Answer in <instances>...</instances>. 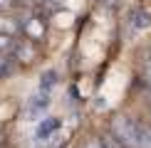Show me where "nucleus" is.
I'll return each mask as SVG.
<instances>
[{"label": "nucleus", "instance_id": "nucleus-1", "mask_svg": "<svg viewBox=\"0 0 151 148\" xmlns=\"http://www.w3.org/2000/svg\"><path fill=\"white\" fill-rule=\"evenodd\" d=\"M57 86V72L55 69H47L45 74L40 77V84L37 89L30 94L27 104H25V114L30 119H37V116L45 114V109L50 106V99H52V89Z\"/></svg>", "mask_w": 151, "mask_h": 148}, {"label": "nucleus", "instance_id": "nucleus-2", "mask_svg": "<svg viewBox=\"0 0 151 148\" xmlns=\"http://www.w3.org/2000/svg\"><path fill=\"white\" fill-rule=\"evenodd\" d=\"M141 126L144 123L129 119V116H114V121H111V136H116L127 148H139Z\"/></svg>", "mask_w": 151, "mask_h": 148}, {"label": "nucleus", "instance_id": "nucleus-3", "mask_svg": "<svg viewBox=\"0 0 151 148\" xmlns=\"http://www.w3.org/2000/svg\"><path fill=\"white\" fill-rule=\"evenodd\" d=\"M60 128H62V123L60 119H52V116H47V119H42L40 123H37V128H35V138H37V143H52L55 138H57V133H60Z\"/></svg>", "mask_w": 151, "mask_h": 148}, {"label": "nucleus", "instance_id": "nucleus-4", "mask_svg": "<svg viewBox=\"0 0 151 148\" xmlns=\"http://www.w3.org/2000/svg\"><path fill=\"white\" fill-rule=\"evenodd\" d=\"M129 27H131V32H134V35L146 32V30L151 27V15H149L146 10H141V8L131 10V15H129Z\"/></svg>", "mask_w": 151, "mask_h": 148}, {"label": "nucleus", "instance_id": "nucleus-5", "mask_svg": "<svg viewBox=\"0 0 151 148\" xmlns=\"http://www.w3.org/2000/svg\"><path fill=\"white\" fill-rule=\"evenodd\" d=\"M22 32L27 37L30 42H37L45 37V20H40V17H27L22 25Z\"/></svg>", "mask_w": 151, "mask_h": 148}, {"label": "nucleus", "instance_id": "nucleus-6", "mask_svg": "<svg viewBox=\"0 0 151 148\" xmlns=\"http://www.w3.org/2000/svg\"><path fill=\"white\" fill-rule=\"evenodd\" d=\"M15 52H17V57H20V62H32L35 57V47H32V42H25V45H15Z\"/></svg>", "mask_w": 151, "mask_h": 148}, {"label": "nucleus", "instance_id": "nucleus-7", "mask_svg": "<svg viewBox=\"0 0 151 148\" xmlns=\"http://www.w3.org/2000/svg\"><path fill=\"white\" fill-rule=\"evenodd\" d=\"M17 30H20V25L12 20V17H0V32L3 35H15Z\"/></svg>", "mask_w": 151, "mask_h": 148}, {"label": "nucleus", "instance_id": "nucleus-8", "mask_svg": "<svg viewBox=\"0 0 151 148\" xmlns=\"http://www.w3.org/2000/svg\"><path fill=\"white\" fill-rule=\"evenodd\" d=\"M10 49H15L12 35H3V32H0V52H10Z\"/></svg>", "mask_w": 151, "mask_h": 148}, {"label": "nucleus", "instance_id": "nucleus-9", "mask_svg": "<svg viewBox=\"0 0 151 148\" xmlns=\"http://www.w3.org/2000/svg\"><path fill=\"white\" fill-rule=\"evenodd\" d=\"M139 148H151V128H149V126H141V141H139Z\"/></svg>", "mask_w": 151, "mask_h": 148}, {"label": "nucleus", "instance_id": "nucleus-10", "mask_svg": "<svg viewBox=\"0 0 151 148\" xmlns=\"http://www.w3.org/2000/svg\"><path fill=\"white\" fill-rule=\"evenodd\" d=\"M84 148H106V143H104V141H89Z\"/></svg>", "mask_w": 151, "mask_h": 148}, {"label": "nucleus", "instance_id": "nucleus-11", "mask_svg": "<svg viewBox=\"0 0 151 148\" xmlns=\"http://www.w3.org/2000/svg\"><path fill=\"white\" fill-rule=\"evenodd\" d=\"M144 74H146V82L151 84V62H146V67H144Z\"/></svg>", "mask_w": 151, "mask_h": 148}, {"label": "nucleus", "instance_id": "nucleus-12", "mask_svg": "<svg viewBox=\"0 0 151 148\" xmlns=\"http://www.w3.org/2000/svg\"><path fill=\"white\" fill-rule=\"evenodd\" d=\"M8 8H12V0H0V12L8 10Z\"/></svg>", "mask_w": 151, "mask_h": 148}]
</instances>
